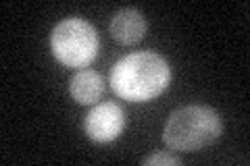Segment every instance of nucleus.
Returning <instances> with one entry per match:
<instances>
[{
    "instance_id": "obj_1",
    "label": "nucleus",
    "mask_w": 250,
    "mask_h": 166,
    "mask_svg": "<svg viewBox=\"0 0 250 166\" xmlns=\"http://www.w3.org/2000/svg\"><path fill=\"white\" fill-rule=\"evenodd\" d=\"M171 69L156 52H134L121 58L111 73V88L129 102H148L169 88Z\"/></svg>"
},
{
    "instance_id": "obj_2",
    "label": "nucleus",
    "mask_w": 250,
    "mask_h": 166,
    "mask_svg": "<svg viewBox=\"0 0 250 166\" xmlns=\"http://www.w3.org/2000/svg\"><path fill=\"white\" fill-rule=\"evenodd\" d=\"M223 121L208 106H186L175 110L163 129V141L175 152H198L215 144Z\"/></svg>"
},
{
    "instance_id": "obj_3",
    "label": "nucleus",
    "mask_w": 250,
    "mask_h": 166,
    "mask_svg": "<svg viewBox=\"0 0 250 166\" xmlns=\"http://www.w3.org/2000/svg\"><path fill=\"white\" fill-rule=\"evenodd\" d=\"M98 34L82 17L62 19L50 36V48L54 58L69 69L88 67L98 54Z\"/></svg>"
},
{
    "instance_id": "obj_4",
    "label": "nucleus",
    "mask_w": 250,
    "mask_h": 166,
    "mask_svg": "<svg viewBox=\"0 0 250 166\" xmlns=\"http://www.w3.org/2000/svg\"><path fill=\"white\" fill-rule=\"evenodd\" d=\"M83 129L88 137L98 141V144L115 141L125 129V112L115 102H103L88 112L83 121Z\"/></svg>"
},
{
    "instance_id": "obj_5",
    "label": "nucleus",
    "mask_w": 250,
    "mask_h": 166,
    "mask_svg": "<svg viewBox=\"0 0 250 166\" xmlns=\"http://www.w3.org/2000/svg\"><path fill=\"white\" fill-rule=\"evenodd\" d=\"M111 36L123 46H134L146 36V19L136 9H121L111 19Z\"/></svg>"
},
{
    "instance_id": "obj_6",
    "label": "nucleus",
    "mask_w": 250,
    "mask_h": 166,
    "mask_svg": "<svg viewBox=\"0 0 250 166\" xmlns=\"http://www.w3.org/2000/svg\"><path fill=\"white\" fill-rule=\"evenodd\" d=\"M104 92V81L96 71L82 69L80 73H75L69 81V93L77 104H94L96 100H100Z\"/></svg>"
},
{
    "instance_id": "obj_7",
    "label": "nucleus",
    "mask_w": 250,
    "mask_h": 166,
    "mask_svg": "<svg viewBox=\"0 0 250 166\" xmlns=\"http://www.w3.org/2000/svg\"><path fill=\"white\" fill-rule=\"evenodd\" d=\"M142 164H144V166H179V164H182V158L175 156V154L163 152V154H152V156H148Z\"/></svg>"
}]
</instances>
